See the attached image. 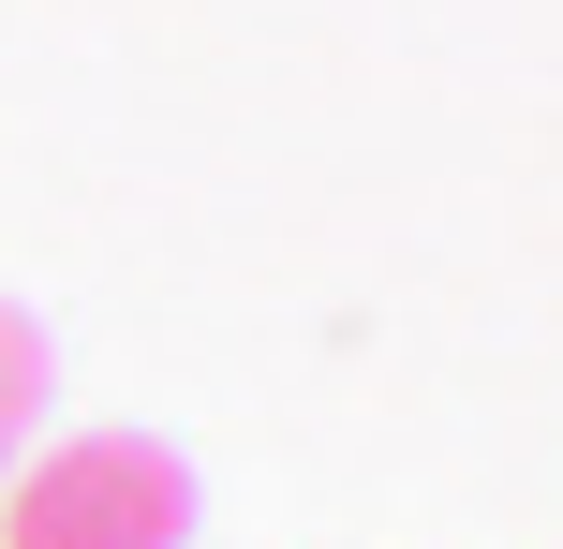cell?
<instances>
[{
    "mask_svg": "<svg viewBox=\"0 0 563 549\" xmlns=\"http://www.w3.org/2000/svg\"><path fill=\"white\" fill-rule=\"evenodd\" d=\"M194 535V461L148 431H75L0 475V549H178Z\"/></svg>",
    "mask_w": 563,
    "mask_h": 549,
    "instance_id": "1",
    "label": "cell"
},
{
    "mask_svg": "<svg viewBox=\"0 0 563 549\" xmlns=\"http://www.w3.org/2000/svg\"><path fill=\"white\" fill-rule=\"evenodd\" d=\"M45 402H59V356H45V327L0 297V475L30 461V431H45Z\"/></svg>",
    "mask_w": 563,
    "mask_h": 549,
    "instance_id": "2",
    "label": "cell"
}]
</instances>
